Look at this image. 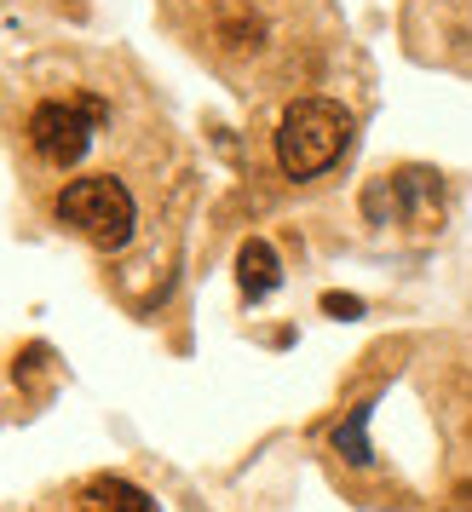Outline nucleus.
<instances>
[{
  "label": "nucleus",
  "mask_w": 472,
  "mask_h": 512,
  "mask_svg": "<svg viewBox=\"0 0 472 512\" xmlns=\"http://www.w3.org/2000/svg\"><path fill=\"white\" fill-rule=\"evenodd\" d=\"M346 139H352V121L334 98H294L277 127V162L288 179H317L346 156Z\"/></svg>",
  "instance_id": "1"
},
{
  "label": "nucleus",
  "mask_w": 472,
  "mask_h": 512,
  "mask_svg": "<svg viewBox=\"0 0 472 512\" xmlns=\"http://www.w3.org/2000/svg\"><path fill=\"white\" fill-rule=\"evenodd\" d=\"M58 219L70 231H81L93 248H127L133 225H139V208H133V190L121 179L93 173V179H70L58 190Z\"/></svg>",
  "instance_id": "2"
},
{
  "label": "nucleus",
  "mask_w": 472,
  "mask_h": 512,
  "mask_svg": "<svg viewBox=\"0 0 472 512\" xmlns=\"http://www.w3.org/2000/svg\"><path fill=\"white\" fill-rule=\"evenodd\" d=\"M104 121V104L93 93L81 98H47V104H35L29 110V144H35V156L52 167H70L81 162L87 150H93V127Z\"/></svg>",
  "instance_id": "3"
},
{
  "label": "nucleus",
  "mask_w": 472,
  "mask_h": 512,
  "mask_svg": "<svg viewBox=\"0 0 472 512\" xmlns=\"http://www.w3.org/2000/svg\"><path fill=\"white\" fill-rule=\"evenodd\" d=\"M236 282H242V300H271L277 294V282H283V259L271 242H242V254H236Z\"/></svg>",
  "instance_id": "4"
},
{
  "label": "nucleus",
  "mask_w": 472,
  "mask_h": 512,
  "mask_svg": "<svg viewBox=\"0 0 472 512\" xmlns=\"http://www.w3.org/2000/svg\"><path fill=\"white\" fill-rule=\"evenodd\" d=\"M75 512H156V501L127 478H93L75 495Z\"/></svg>",
  "instance_id": "5"
},
{
  "label": "nucleus",
  "mask_w": 472,
  "mask_h": 512,
  "mask_svg": "<svg viewBox=\"0 0 472 512\" xmlns=\"http://www.w3.org/2000/svg\"><path fill=\"white\" fill-rule=\"evenodd\" d=\"M334 449H340L352 466H369V461H375V449H369V403H363V409H352V415L334 426Z\"/></svg>",
  "instance_id": "6"
},
{
  "label": "nucleus",
  "mask_w": 472,
  "mask_h": 512,
  "mask_svg": "<svg viewBox=\"0 0 472 512\" xmlns=\"http://www.w3.org/2000/svg\"><path fill=\"white\" fill-rule=\"evenodd\" d=\"M323 311L329 317H363V300H352V294H323Z\"/></svg>",
  "instance_id": "7"
},
{
  "label": "nucleus",
  "mask_w": 472,
  "mask_h": 512,
  "mask_svg": "<svg viewBox=\"0 0 472 512\" xmlns=\"http://www.w3.org/2000/svg\"><path fill=\"white\" fill-rule=\"evenodd\" d=\"M461 501H467V507H472V484H467V489H461Z\"/></svg>",
  "instance_id": "8"
}]
</instances>
